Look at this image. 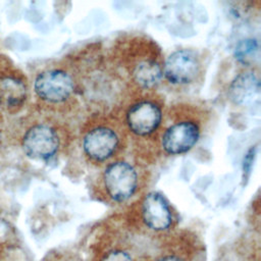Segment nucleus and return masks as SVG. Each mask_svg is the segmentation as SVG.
<instances>
[{"instance_id":"dca6fc26","label":"nucleus","mask_w":261,"mask_h":261,"mask_svg":"<svg viewBox=\"0 0 261 261\" xmlns=\"http://www.w3.org/2000/svg\"><path fill=\"white\" fill-rule=\"evenodd\" d=\"M254 261H259V260H254Z\"/></svg>"},{"instance_id":"20e7f679","label":"nucleus","mask_w":261,"mask_h":261,"mask_svg":"<svg viewBox=\"0 0 261 261\" xmlns=\"http://www.w3.org/2000/svg\"><path fill=\"white\" fill-rule=\"evenodd\" d=\"M208 112L201 105L178 103L165 107L157 138L158 155L176 156L191 151L201 140Z\"/></svg>"},{"instance_id":"9b49d317","label":"nucleus","mask_w":261,"mask_h":261,"mask_svg":"<svg viewBox=\"0 0 261 261\" xmlns=\"http://www.w3.org/2000/svg\"><path fill=\"white\" fill-rule=\"evenodd\" d=\"M260 92V80L253 69H245L238 73L228 87L229 99L238 105L246 104L255 98Z\"/></svg>"},{"instance_id":"6e6552de","label":"nucleus","mask_w":261,"mask_h":261,"mask_svg":"<svg viewBox=\"0 0 261 261\" xmlns=\"http://www.w3.org/2000/svg\"><path fill=\"white\" fill-rule=\"evenodd\" d=\"M204 58L195 49H177L163 61L162 81L176 89H187L202 82Z\"/></svg>"},{"instance_id":"4468645a","label":"nucleus","mask_w":261,"mask_h":261,"mask_svg":"<svg viewBox=\"0 0 261 261\" xmlns=\"http://www.w3.org/2000/svg\"><path fill=\"white\" fill-rule=\"evenodd\" d=\"M155 261H187V259L180 254L168 252L160 255Z\"/></svg>"},{"instance_id":"423d86ee","label":"nucleus","mask_w":261,"mask_h":261,"mask_svg":"<svg viewBox=\"0 0 261 261\" xmlns=\"http://www.w3.org/2000/svg\"><path fill=\"white\" fill-rule=\"evenodd\" d=\"M37 112L38 114L24 125L20 136V147L29 158L49 161L69 146L70 129L65 119L39 110Z\"/></svg>"},{"instance_id":"f8f14e48","label":"nucleus","mask_w":261,"mask_h":261,"mask_svg":"<svg viewBox=\"0 0 261 261\" xmlns=\"http://www.w3.org/2000/svg\"><path fill=\"white\" fill-rule=\"evenodd\" d=\"M234 58L244 66L252 67L259 61V42L254 38L240 40L233 51Z\"/></svg>"},{"instance_id":"f257e3e1","label":"nucleus","mask_w":261,"mask_h":261,"mask_svg":"<svg viewBox=\"0 0 261 261\" xmlns=\"http://www.w3.org/2000/svg\"><path fill=\"white\" fill-rule=\"evenodd\" d=\"M107 58L126 93L156 91L162 82V51L154 40L145 35L121 36L113 43Z\"/></svg>"},{"instance_id":"ddd939ff","label":"nucleus","mask_w":261,"mask_h":261,"mask_svg":"<svg viewBox=\"0 0 261 261\" xmlns=\"http://www.w3.org/2000/svg\"><path fill=\"white\" fill-rule=\"evenodd\" d=\"M99 261H135V259L127 250L116 247L105 252Z\"/></svg>"},{"instance_id":"9d476101","label":"nucleus","mask_w":261,"mask_h":261,"mask_svg":"<svg viewBox=\"0 0 261 261\" xmlns=\"http://www.w3.org/2000/svg\"><path fill=\"white\" fill-rule=\"evenodd\" d=\"M139 219L153 232H165L176 223V215L168 200L158 192H149L139 203Z\"/></svg>"},{"instance_id":"0eeeda50","label":"nucleus","mask_w":261,"mask_h":261,"mask_svg":"<svg viewBox=\"0 0 261 261\" xmlns=\"http://www.w3.org/2000/svg\"><path fill=\"white\" fill-rule=\"evenodd\" d=\"M148 171L139 161L124 157L102 167L95 184L99 199L111 204H123L140 194L147 181Z\"/></svg>"},{"instance_id":"1a4fd4ad","label":"nucleus","mask_w":261,"mask_h":261,"mask_svg":"<svg viewBox=\"0 0 261 261\" xmlns=\"http://www.w3.org/2000/svg\"><path fill=\"white\" fill-rule=\"evenodd\" d=\"M30 96V84L24 73L10 59L0 55V114H16Z\"/></svg>"},{"instance_id":"7ed1b4c3","label":"nucleus","mask_w":261,"mask_h":261,"mask_svg":"<svg viewBox=\"0 0 261 261\" xmlns=\"http://www.w3.org/2000/svg\"><path fill=\"white\" fill-rule=\"evenodd\" d=\"M33 93L36 109L65 119L75 112L82 99L81 89L69 61L48 65L34 77Z\"/></svg>"},{"instance_id":"39448f33","label":"nucleus","mask_w":261,"mask_h":261,"mask_svg":"<svg viewBox=\"0 0 261 261\" xmlns=\"http://www.w3.org/2000/svg\"><path fill=\"white\" fill-rule=\"evenodd\" d=\"M119 115L130 140L139 146L148 143L156 150L157 138L162 124L165 105L157 91L128 92L114 108Z\"/></svg>"},{"instance_id":"2eb2a0df","label":"nucleus","mask_w":261,"mask_h":261,"mask_svg":"<svg viewBox=\"0 0 261 261\" xmlns=\"http://www.w3.org/2000/svg\"><path fill=\"white\" fill-rule=\"evenodd\" d=\"M2 118L3 117H0V144H1V142H2V135H3V133H2V128H1V120H2Z\"/></svg>"},{"instance_id":"f03ea898","label":"nucleus","mask_w":261,"mask_h":261,"mask_svg":"<svg viewBox=\"0 0 261 261\" xmlns=\"http://www.w3.org/2000/svg\"><path fill=\"white\" fill-rule=\"evenodd\" d=\"M128 144L127 132L114 109L92 112L81 126V149L91 165L102 168L124 157Z\"/></svg>"}]
</instances>
